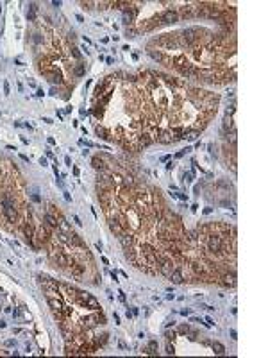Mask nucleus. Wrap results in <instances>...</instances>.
Listing matches in <instances>:
<instances>
[{
  "mask_svg": "<svg viewBox=\"0 0 268 358\" xmlns=\"http://www.w3.org/2000/svg\"><path fill=\"white\" fill-rule=\"evenodd\" d=\"M34 41H36V43H41V36H39V34H34Z\"/></svg>",
  "mask_w": 268,
  "mask_h": 358,
  "instance_id": "obj_34",
  "label": "nucleus"
},
{
  "mask_svg": "<svg viewBox=\"0 0 268 358\" xmlns=\"http://www.w3.org/2000/svg\"><path fill=\"white\" fill-rule=\"evenodd\" d=\"M231 339H233V340H236V339H238V333H236L234 330H231Z\"/></svg>",
  "mask_w": 268,
  "mask_h": 358,
  "instance_id": "obj_33",
  "label": "nucleus"
},
{
  "mask_svg": "<svg viewBox=\"0 0 268 358\" xmlns=\"http://www.w3.org/2000/svg\"><path fill=\"white\" fill-rule=\"evenodd\" d=\"M64 163H66L68 167H72V160H70V156H66V158H64Z\"/></svg>",
  "mask_w": 268,
  "mask_h": 358,
  "instance_id": "obj_35",
  "label": "nucleus"
},
{
  "mask_svg": "<svg viewBox=\"0 0 268 358\" xmlns=\"http://www.w3.org/2000/svg\"><path fill=\"white\" fill-rule=\"evenodd\" d=\"M43 122H47V124H54V122H52V118H47V117L43 118Z\"/></svg>",
  "mask_w": 268,
  "mask_h": 358,
  "instance_id": "obj_42",
  "label": "nucleus"
},
{
  "mask_svg": "<svg viewBox=\"0 0 268 358\" xmlns=\"http://www.w3.org/2000/svg\"><path fill=\"white\" fill-rule=\"evenodd\" d=\"M97 134H98L100 138H107V133H106V129H104V127H100V126L97 127Z\"/></svg>",
  "mask_w": 268,
  "mask_h": 358,
  "instance_id": "obj_21",
  "label": "nucleus"
},
{
  "mask_svg": "<svg viewBox=\"0 0 268 358\" xmlns=\"http://www.w3.org/2000/svg\"><path fill=\"white\" fill-rule=\"evenodd\" d=\"M45 222H47L50 227H59V222H57V218H55L52 213H47V215H45Z\"/></svg>",
  "mask_w": 268,
  "mask_h": 358,
  "instance_id": "obj_12",
  "label": "nucleus"
},
{
  "mask_svg": "<svg viewBox=\"0 0 268 358\" xmlns=\"http://www.w3.org/2000/svg\"><path fill=\"white\" fill-rule=\"evenodd\" d=\"M72 52H73V56H75V57H77V59H79V57H80V52H79V48H73V50H72Z\"/></svg>",
  "mask_w": 268,
  "mask_h": 358,
  "instance_id": "obj_32",
  "label": "nucleus"
},
{
  "mask_svg": "<svg viewBox=\"0 0 268 358\" xmlns=\"http://www.w3.org/2000/svg\"><path fill=\"white\" fill-rule=\"evenodd\" d=\"M63 193H64V199H66V201H72V195H70L68 192H63Z\"/></svg>",
  "mask_w": 268,
  "mask_h": 358,
  "instance_id": "obj_38",
  "label": "nucleus"
},
{
  "mask_svg": "<svg viewBox=\"0 0 268 358\" xmlns=\"http://www.w3.org/2000/svg\"><path fill=\"white\" fill-rule=\"evenodd\" d=\"M207 249L213 251V253H218L222 251V236L213 233V235H207Z\"/></svg>",
  "mask_w": 268,
  "mask_h": 358,
  "instance_id": "obj_3",
  "label": "nucleus"
},
{
  "mask_svg": "<svg viewBox=\"0 0 268 358\" xmlns=\"http://www.w3.org/2000/svg\"><path fill=\"white\" fill-rule=\"evenodd\" d=\"M29 7H30V9L27 11V20H29V22H34V20H36V14H34V13H36L38 7H36V4H30Z\"/></svg>",
  "mask_w": 268,
  "mask_h": 358,
  "instance_id": "obj_14",
  "label": "nucleus"
},
{
  "mask_svg": "<svg viewBox=\"0 0 268 358\" xmlns=\"http://www.w3.org/2000/svg\"><path fill=\"white\" fill-rule=\"evenodd\" d=\"M204 324H206V326H209V328H211V326H215V322H213V319H211V317H206V322H204Z\"/></svg>",
  "mask_w": 268,
  "mask_h": 358,
  "instance_id": "obj_28",
  "label": "nucleus"
},
{
  "mask_svg": "<svg viewBox=\"0 0 268 358\" xmlns=\"http://www.w3.org/2000/svg\"><path fill=\"white\" fill-rule=\"evenodd\" d=\"M47 156H48V158H54V152H52L50 149H47Z\"/></svg>",
  "mask_w": 268,
  "mask_h": 358,
  "instance_id": "obj_40",
  "label": "nucleus"
},
{
  "mask_svg": "<svg viewBox=\"0 0 268 358\" xmlns=\"http://www.w3.org/2000/svg\"><path fill=\"white\" fill-rule=\"evenodd\" d=\"M166 353H168V355H173V353H175V351H173V346H166Z\"/></svg>",
  "mask_w": 268,
  "mask_h": 358,
  "instance_id": "obj_31",
  "label": "nucleus"
},
{
  "mask_svg": "<svg viewBox=\"0 0 268 358\" xmlns=\"http://www.w3.org/2000/svg\"><path fill=\"white\" fill-rule=\"evenodd\" d=\"M4 93H5V95H9V93H11V86H9V82H7V81L4 82Z\"/></svg>",
  "mask_w": 268,
  "mask_h": 358,
  "instance_id": "obj_26",
  "label": "nucleus"
},
{
  "mask_svg": "<svg viewBox=\"0 0 268 358\" xmlns=\"http://www.w3.org/2000/svg\"><path fill=\"white\" fill-rule=\"evenodd\" d=\"M50 256H52V260H54L57 265H61V267H66V265H68V258H66L63 253H59V251H57V253H55V251H52V253H50Z\"/></svg>",
  "mask_w": 268,
  "mask_h": 358,
  "instance_id": "obj_6",
  "label": "nucleus"
},
{
  "mask_svg": "<svg viewBox=\"0 0 268 358\" xmlns=\"http://www.w3.org/2000/svg\"><path fill=\"white\" fill-rule=\"evenodd\" d=\"M211 211H213V208H206V209H204V213H206V215H209Z\"/></svg>",
  "mask_w": 268,
  "mask_h": 358,
  "instance_id": "obj_43",
  "label": "nucleus"
},
{
  "mask_svg": "<svg viewBox=\"0 0 268 358\" xmlns=\"http://www.w3.org/2000/svg\"><path fill=\"white\" fill-rule=\"evenodd\" d=\"M161 22H163V23H175V22H179V14H177L175 11L168 9V11H165V13L161 14Z\"/></svg>",
  "mask_w": 268,
  "mask_h": 358,
  "instance_id": "obj_4",
  "label": "nucleus"
},
{
  "mask_svg": "<svg viewBox=\"0 0 268 358\" xmlns=\"http://www.w3.org/2000/svg\"><path fill=\"white\" fill-rule=\"evenodd\" d=\"M190 151H191V147H186V149H182V151H179V152H177V154H175V158H177V160H179V158H182V156H184V154H188V152H190Z\"/></svg>",
  "mask_w": 268,
  "mask_h": 358,
  "instance_id": "obj_22",
  "label": "nucleus"
},
{
  "mask_svg": "<svg viewBox=\"0 0 268 358\" xmlns=\"http://www.w3.org/2000/svg\"><path fill=\"white\" fill-rule=\"evenodd\" d=\"M132 20H134V11L125 9V11H123V23H125V25H131Z\"/></svg>",
  "mask_w": 268,
  "mask_h": 358,
  "instance_id": "obj_11",
  "label": "nucleus"
},
{
  "mask_svg": "<svg viewBox=\"0 0 268 358\" xmlns=\"http://www.w3.org/2000/svg\"><path fill=\"white\" fill-rule=\"evenodd\" d=\"M168 160H170V156H168V154H166V156H161V161H163V163H165V161H168Z\"/></svg>",
  "mask_w": 268,
  "mask_h": 358,
  "instance_id": "obj_41",
  "label": "nucleus"
},
{
  "mask_svg": "<svg viewBox=\"0 0 268 358\" xmlns=\"http://www.w3.org/2000/svg\"><path fill=\"white\" fill-rule=\"evenodd\" d=\"M156 349H157V342H156V340H150V342H148V348H147V353H148V355H156V353H157Z\"/></svg>",
  "mask_w": 268,
  "mask_h": 358,
  "instance_id": "obj_18",
  "label": "nucleus"
},
{
  "mask_svg": "<svg viewBox=\"0 0 268 358\" xmlns=\"http://www.w3.org/2000/svg\"><path fill=\"white\" fill-rule=\"evenodd\" d=\"M75 75H84V65H79V66H75Z\"/></svg>",
  "mask_w": 268,
  "mask_h": 358,
  "instance_id": "obj_23",
  "label": "nucleus"
},
{
  "mask_svg": "<svg viewBox=\"0 0 268 358\" xmlns=\"http://www.w3.org/2000/svg\"><path fill=\"white\" fill-rule=\"evenodd\" d=\"M30 197H32V201L34 202H39L41 199H39V195H38V190L36 188H32V193H30Z\"/></svg>",
  "mask_w": 268,
  "mask_h": 358,
  "instance_id": "obj_24",
  "label": "nucleus"
},
{
  "mask_svg": "<svg viewBox=\"0 0 268 358\" xmlns=\"http://www.w3.org/2000/svg\"><path fill=\"white\" fill-rule=\"evenodd\" d=\"M234 283H236V274H234V272H227V274L224 276V285L233 287Z\"/></svg>",
  "mask_w": 268,
  "mask_h": 358,
  "instance_id": "obj_13",
  "label": "nucleus"
},
{
  "mask_svg": "<svg viewBox=\"0 0 268 358\" xmlns=\"http://www.w3.org/2000/svg\"><path fill=\"white\" fill-rule=\"evenodd\" d=\"M165 337H166L168 340H173V339H175V331H166V333H165Z\"/></svg>",
  "mask_w": 268,
  "mask_h": 358,
  "instance_id": "obj_27",
  "label": "nucleus"
},
{
  "mask_svg": "<svg viewBox=\"0 0 268 358\" xmlns=\"http://www.w3.org/2000/svg\"><path fill=\"white\" fill-rule=\"evenodd\" d=\"M109 229H111L116 236H122V235H123V227L120 226V222H118L116 217H114V218H109Z\"/></svg>",
  "mask_w": 268,
  "mask_h": 358,
  "instance_id": "obj_5",
  "label": "nucleus"
},
{
  "mask_svg": "<svg viewBox=\"0 0 268 358\" xmlns=\"http://www.w3.org/2000/svg\"><path fill=\"white\" fill-rule=\"evenodd\" d=\"M157 140L161 142V143H173L175 140L172 138V133L170 131H159L157 133Z\"/></svg>",
  "mask_w": 268,
  "mask_h": 358,
  "instance_id": "obj_8",
  "label": "nucleus"
},
{
  "mask_svg": "<svg viewBox=\"0 0 268 358\" xmlns=\"http://www.w3.org/2000/svg\"><path fill=\"white\" fill-rule=\"evenodd\" d=\"M170 279H172V283L181 285V283L184 281V276H182V272H181L179 269H173V270L170 272Z\"/></svg>",
  "mask_w": 268,
  "mask_h": 358,
  "instance_id": "obj_9",
  "label": "nucleus"
},
{
  "mask_svg": "<svg viewBox=\"0 0 268 358\" xmlns=\"http://www.w3.org/2000/svg\"><path fill=\"white\" fill-rule=\"evenodd\" d=\"M173 167H175V163H173V161H170V163H168V165H166V169H168V170H172V169H173Z\"/></svg>",
  "mask_w": 268,
  "mask_h": 358,
  "instance_id": "obj_37",
  "label": "nucleus"
},
{
  "mask_svg": "<svg viewBox=\"0 0 268 358\" xmlns=\"http://www.w3.org/2000/svg\"><path fill=\"white\" fill-rule=\"evenodd\" d=\"M136 34H138V32H136L134 29H131V27L125 29V36H127V38H136Z\"/></svg>",
  "mask_w": 268,
  "mask_h": 358,
  "instance_id": "obj_20",
  "label": "nucleus"
},
{
  "mask_svg": "<svg viewBox=\"0 0 268 358\" xmlns=\"http://www.w3.org/2000/svg\"><path fill=\"white\" fill-rule=\"evenodd\" d=\"M93 169H97V170H104L106 169V165H104V161L100 160V158H93Z\"/></svg>",
  "mask_w": 268,
  "mask_h": 358,
  "instance_id": "obj_15",
  "label": "nucleus"
},
{
  "mask_svg": "<svg viewBox=\"0 0 268 358\" xmlns=\"http://www.w3.org/2000/svg\"><path fill=\"white\" fill-rule=\"evenodd\" d=\"M231 127H233V118L227 115V117H225V120H224V131H229Z\"/></svg>",
  "mask_w": 268,
  "mask_h": 358,
  "instance_id": "obj_19",
  "label": "nucleus"
},
{
  "mask_svg": "<svg viewBox=\"0 0 268 358\" xmlns=\"http://www.w3.org/2000/svg\"><path fill=\"white\" fill-rule=\"evenodd\" d=\"M118 238H120V242H122V245H123L125 249H131V247H132V244H134V240H132L129 235H125V233H123L122 236H118Z\"/></svg>",
  "mask_w": 268,
  "mask_h": 358,
  "instance_id": "obj_10",
  "label": "nucleus"
},
{
  "mask_svg": "<svg viewBox=\"0 0 268 358\" xmlns=\"http://www.w3.org/2000/svg\"><path fill=\"white\" fill-rule=\"evenodd\" d=\"M48 143H50V145H55V140H54L52 136H48Z\"/></svg>",
  "mask_w": 268,
  "mask_h": 358,
  "instance_id": "obj_39",
  "label": "nucleus"
},
{
  "mask_svg": "<svg viewBox=\"0 0 268 358\" xmlns=\"http://www.w3.org/2000/svg\"><path fill=\"white\" fill-rule=\"evenodd\" d=\"M213 351H215L216 355H224V353H225V348H224V344H220V342H213Z\"/></svg>",
  "mask_w": 268,
  "mask_h": 358,
  "instance_id": "obj_16",
  "label": "nucleus"
},
{
  "mask_svg": "<svg viewBox=\"0 0 268 358\" xmlns=\"http://www.w3.org/2000/svg\"><path fill=\"white\" fill-rule=\"evenodd\" d=\"M191 179H193L191 172H184V183H191Z\"/></svg>",
  "mask_w": 268,
  "mask_h": 358,
  "instance_id": "obj_25",
  "label": "nucleus"
},
{
  "mask_svg": "<svg viewBox=\"0 0 268 358\" xmlns=\"http://www.w3.org/2000/svg\"><path fill=\"white\" fill-rule=\"evenodd\" d=\"M39 165H43V167H47V165H48V163H47V160H45V158H41V160H39Z\"/></svg>",
  "mask_w": 268,
  "mask_h": 358,
  "instance_id": "obj_36",
  "label": "nucleus"
},
{
  "mask_svg": "<svg viewBox=\"0 0 268 358\" xmlns=\"http://www.w3.org/2000/svg\"><path fill=\"white\" fill-rule=\"evenodd\" d=\"M184 138L190 140V142H193V140L199 138V131H186V133H184Z\"/></svg>",
  "mask_w": 268,
  "mask_h": 358,
  "instance_id": "obj_17",
  "label": "nucleus"
},
{
  "mask_svg": "<svg viewBox=\"0 0 268 358\" xmlns=\"http://www.w3.org/2000/svg\"><path fill=\"white\" fill-rule=\"evenodd\" d=\"M0 204H2V209H4L5 218H7L9 222H14V220H16V208H14L13 199H11L9 195H4L2 201H0Z\"/></svg>",
  "mask_w": 268,
  "mask_h": 358,
  "instance_id": "obj_1",
  "label": "nucleus"
},
{
  "mask_svg": "<svg viewBox=\"0 0 268 358\" xmlns=\"http://www.w3.org/2000/svg\"><path fill=\"white\" fill-rule=\"evenodd\" d=\"M75 296H77V299H79L80 305L89 306L91 310H100V305H98V301H97L93 296H89V294H86V292H75Z\"/></svg>",
  "mask_w": 268,
  "mask_h": 358,
  "instance_id": "obj_2",
  "label": "nucleus"
},
{
  "mask_svg": "<svg viewBox=\"0 0 268 358\" xmlns=\"http://www.w3.org/2000/svg\"><path fill=\"white\" fill-rule=\"evenodd\" d=\"M177 195V199H181V201H188V195L186 193H175Z\"/></svg>",
  "mask_w": 268,
  "mask_h": 358,
  "instance_id": "obj_29",
  "label": "nucleus"
},
{
  "mask_svg": "<svg viewBox=\"0 0 268 358\" xmlns=\"http://www.w3.org/2000/svg\"><path fill=\"white\" fill-rule=\"evenodd\" d=\"M48 305H50V308L54 310V313H63V312H64V306H63V303H61L59 299L48 297Z\"/></svg>",
  "mask_w": 268,
  "mask_h": 358,
  "instance_id": "obj_7",
  "label": "nucleus"
},
{
  "mask_svg": "<svg viewBox=\"0 0 268 358\" xmlns=\"http://www.w3.org/2000/svg\"><path fill=\"white\" fill-rule=\"evenodd\" d=\"M179 331H181V333H190V328H188V326H181Z\"/></svg>",
  "mask_w": 268,
  "mask_h": 358,
  "instance_id": "obj_30",
  "label": "nucleus"
}]
</instances>
